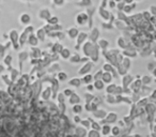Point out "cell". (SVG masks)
Listing matches in <instances>:
<instances>
[{
  "label": "cell",
  "instance_id": "cell-1",
  "mask_svg": "<svg viewBox=\"0 0 156 137\" xmlns=\"http://www.w3.org/2000/svg\"><path fill=\"white\" fill-rule=\"evenodd\" d=\"M20 22H22L23 24H28V23L30 22V16H29L28 14H23L22 17H20Z\"/></svg>",
  "mask_w": 156,
  "mask_h": 137
},
{
  "label": "cell",
  "instance_id": "cell-2",
  "mask_svg": "<svg viewBox=\"0 0 156 137\" xmlns=\"http://www.w3.org/2000/svg\"><path fill=\"white\" fill-rule=\"evenodd\" d=\"M95 88H96V89H98V90H102L103 88H104L102 81H96V83H95Z\"/></svg>",
  "mask_w": 156,
  "mask_h": 137
},
{
  "label": "cell",
  "instance_id": "cell-3",
  "mask_svg": "<svg viewBox=\"0 0 156 137\" xmlns=\"http://www.w3.org/2000/svg\"><path fill=\"white\" fill-rule=\"evenodd\" d=\"M103 81H106V83H109V81H111V77H110V75H109L108 73H106V74L104 75V78H103Z\"/></svg>",
  "mask_w": 156,
  "mask_h": 137
},
{
  "label": "cell",
  "instance_id": "cell-4",
  "mask_svg": "<svg viewBox=\"0 0 156 137\" xmlns=\"http://www.w3.org/2000/svg\"><path fill=\"white\" fill-rule=\"evenodd\" d=\"M74 111H75V113H80V111H81V106H79V105L75 106V107H74Z\"/></svg>",
  "mask_w": 156,
  "mask_h": 137
},
{
  "label": "cell",
  "instance_id": "cell-5",
  "mask_svg": "<svg viewBox=\"0 0 156 137\" xmlns=\"http://www.w3.org/2000/svg\"><path fill=\"white\" fill-rule=\"evenodd\" d=\"M59 78L61 79V81H64L65 78H66V75H65V73H60V74H59Z\"/></svg>",
  "mask_w": 156,
  "mask_h": 137
},
{
  "label": "cell",
  "instance_id": "cell-6",
  "mask_svg": "<svg viewBox=\"0 0 156 137\" xmlns=\"http://www.w3.org/2000/svg\"><path fill=\"white\" fill-rule=\"evenodd\" d=\"M90 79H91V76H90V75H88V76H86V81H89Z\"/></svg>",
  "mask_w": 156,
  "mask_h": 137
},
{
  "label": "cell",
  "instance_id": "cell-7",
  "mask_svg": "<svg viewBox=\"0 0 156 137\" xmlns=\"http://www.w3.org/2000/svg\"><path fill=\"white\" fill-rule=\"evenodd\" d=\"M79 120H80V119H79V118H78V117H76V118H75V121H76V122H78V121H79Z\"/></svg>",
  "mask_w": 156,
  "mask_h": 137
}]
</instances>
